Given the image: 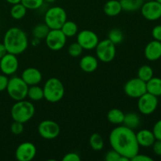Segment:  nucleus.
Wrapping results in <instances>:
<instances>
[{
	"mask_svg": "<svg viewBox=\"0 0 161 161\" xmlns=\"http://www.w3.org/2000/svg\"><path fill=\"white\" fill-rule=\"evenodd\" d=\"M109 143L112 149L117 151L121 156L131 160L139 153V145L134 130L125 126L115 127L109 135Z\"/></svg>",
	"mask_w": 161,
	"mask_h": 161,
	"instance_id": "1",
	"label": "nucleus"
},
{
	"mask_svg": "<svg viewBox=\"0 0 161 161\" xmlns=\"http://www.w3.org/2000/svg\"><path fill=\"white\" fill-rule=\"evenodd\" d=\"M3 44L8 53L19 55L28 48V36L20 28L13 27L6 31L3 39Z\"/></svg>",
	"mask_w": 161,
	"mask_h": 161,
	"instance_id": "2",
	"label": "nucleus"
},
{
	"mask_svg": "<svg viewBox=\"0 0 161 161\" xmlns=\"http://www.w3.org/2000/svg\"><path fill=\"white\" fill-rule=\"evenodd\" d=\"M44 99L50 103L60 102L64 95V86L58 78H50L46 81L43 88Z\"/></svg>",
	"mask_w": 161,
	"mask_h": 161,
	"instance_id": "3",
	"label": "nucleus"
},
{
	"mask_svg": "<svg viewBox=\"0 0 161 161\" xmlns=\"http://www.w3.org/2000/svg\"><path fill=\"white\" fill-rule=\"evenodd\" d=\"M36 112L34 105L28 101H17L11 108V117L14 121L25 124L33 117Z\"/></svg>",
	"mask_w": 161,
	"mask_h": 161,
	"instance_id": "4",
	"label": "nucleus"
},
{
	"mask_svg": "<svg viewBox=\"0 0 161 161\" xmlns=\"http://www.w3.org/2000/svg\"><path fill=\"white\" fill-rule=\"evenodd\" d=\"M66 20V11L61 6L50 8L44 16V21L50 29H61V26Z\"/></svg>",
	"mask_w": 161,
	"mask_h": 161,
	"instance_id": "5",
	"label": "nucleus"
},
{
	"mask_svg": "<svg viewBox=\"0 0 161 161\" xmlns=\"http://www.w3.org/2000/svg\"><path fill=\"white\" fill-rule=\"evenodd\" d=\"M28 90V84L22 80L21 77L17 76L9 79L6 87L9 96L16 102L24 100L27 97Z\"/></svg>",
	"mask_w": 161,
	"mask_h": 161,
	"instance_id": "6",
	"label": "nucleus"
},
{
	"mask_svg": "<svg viewBox=\"0 0 161 161\" xmlns=\"http://www.w3.org/2000/svg\"><path fill=\"white\" fill-rule=\"evenodd\" d=\"M97 58L104 63H108L113 61L116 57V45L108 39L99 41L95 47Z\"/></svg>",
	"mask_w": 161,
	"mask_h": 161,
	"instance_id": "7",
	"label": "nucleus"
},
{
	"mask_svg": "<svg viewBox=\"0 0 161 161\" xmlns=\"http://www.w3.org/2000/svg\"><path fill=\"white\" fill-rule=\"evenodd\" d=\"M124 93L132 98H138L147 92L146 83L138 77L129 80L124 86Z\"/></svg>",
	"mask_w": 161,
	"mask_h": 161,
	"instance_id": "8",
	"label": "nucleus"
},
{
	"mask_svg": "<svg viewBox=\"0 0 161 161\" xmlns=\"http://www.w3.org/2000/svg\"><path fill=\"white\" fill-rule=\"evenodd\" d=\"M46 44L50 50L58 51L64 48L67 37L61 29H50L45 38Z\"/></svg>",
	"mask_w": 161,
	"mask_h": 161,
	"instance_id": "9",
	"label": "nucleus"
},
{
	"mask_svg": "<svg viewBox=\"0 0 161 161\" xmlns=\"http://www.w3.org/2000/svg\"><path fill=\"white\" fill-rule=\"evenodd\" d=\"M138 108L143 115H150L156 111L158 106V97L146 92L138 97Z\"/></svg>",
	"mask_w": 161,
	"mask_h": 161,
	"instance_id": "10",
	"label": "nucleus"
},
{
	"mask_svg": "<svg viewBox=\"0 0 161 161\" xmlns=\"http://www.w3.org/2000/svg\"><path fill=\"white\" fill-rule=\"evenodd\" d=\"M61 129L57 122L50 119H46L39 123L38 132L41 138L47 140H52L59 135Z\"/></svg>",
	"mask_w": 161,
	"mask_h": 161,
	"instance_id": "11",
	"label": "nucleus"
},
{
	"mask_svg": "<svg viewBox=\"0 0 161 161\" xmlns=\"http://www.w3.org/2000/svg\"><path fill=\"white\" fill-rule=\"evenodd\" d=\"M76 42L80 44L83 50H91L95 49L99 42L97 35L91 30H82L77 34Z\"/></svg>",
	"mask_w": 161,
	"mask_h": 161,
	"instance_id": "12",
	"label": "nucleus"
},
{
	"mask_svg": "<svg viewBox=\"0 0 161 161\" xmlns=\"http://www.w3.org/2000/svg\"><path fill=\"white\" fill-rule=\"evenodd\" d=\"M140 9L142 15L148 20L154 21L161 17V4L156 0L144 2Z\"/></svg>",
	"mask_w": 161,
	"mask_h": 161,
	"instance_id": "13",
	"label": "nucleus"
},
{
	"mask_svg": "<svg viewBox=\"0 0 161 161\" xmlns=\"http://www.w3.org/2000/svg\"><path fill=\"white\" fill-rule=\"evenodd\" d=\"M36 147L33 143L25 142L17 146L15 157L19 161H31L36 157Z\"/></svg>",
	"mask_w": 161,
	"mask_h": 161,
	"instance_id": "14",
	"label": "nucleus"
},
{
	"mask_svg": "<svg viewBox=\"0 0 161 161\" xmlns=\"http://www.w3.org/2000/svg\"><path fill=\"white\" fill-rule=\"evenodd\" d=\"M18 59L15 54L7 53L0 59V70L6 75H10L15 73L18 69Z\"/></svg>",
	"mask_w": 161,
	"mask_h": 161,
	"instance_id": "15",
	"label": "nucleus"
},
{
	"mask_svg": "<svg viewBox=\"0 0 161 161\" xmlns=\"http://www.w3.org/2000/svg\"><path fill=\"white\" fill-rule=\"evenodd\" d=\"M22 80L28 84V86L38 85L42 80V75L40 71L34 67L25 69L21 74Z\"/></svg>",
	"mask_w": 161,
	"mask_h": 161,
	"instance_id": "16",
	"label": "nucleus"
},
{
	"mask_svg": "<svg viewBox=\"0 0 161 161\" xmlns=\"http://www.w3.org/2000/svg\"><path fill=\"white\" fill-rule=\"evenodd\" d=\"M146 59L151 61H156L161 58V42L153 40L146 45L144 50Z\"/></svg>",
	"mask_w": 161,
	"mask_h": 161,
	"instance_id": "17",
	"label": "nucleus"
},
{
	"mask_svg": "<svg viewBox=\"0 0 161 161\" xmlns=\"http://www.w3.org/2000/svg\"><path fill=\"white\" fill-rule=\"evenodd\" d=\"M136 138L139 146L142 147H150L156 141V138L153 130L148 129L139 130L136 134Z\"/></svg>",
	"mask_w": 161,
	"mask_h": 161,
	"instance_id": "18",
	"label": "nucleus"
},
{
	"mask_svg": "<svg viewBox=\"0 0 161 161\" xmlns=\"http://www.w3.org/2000/svg\"><path fill=\"white\" fill-rule=\"evenodd\" d=\"M80 67L86 73L94 72L98 67V59L92 55H86L80 59Z\"/></svg>",
	"mask_w": 161,
	"mask_h": 161,
	"instance_id": "19",
	"label": "nucleus"
},
{
	"mask_svg": "<svg viewBox=\"0 0 161 161\" xmlns=\"http://www.w3.org/2000/svg\"><path fill=\"white\" fill-rule=\"evenodd\" d=\"M104 13L108 17H116L123 11L120 2L118 0H108L104 6Z\"/></svg>",
	"mask_w": 161,
	"mask_h": 161,
	"instance_id": "20",
	"label": "nucleus"
},
{
	"mask_svg": "<svg viewBox=\"0 0 161 161\" xmlns=\"http://www.w3.org/2000/svg\"><path fill=\"white\" fill-rule=\"evenodd\" d=\"M147 92L156 97L161 96V78L153 77L149 81L146 82Z\"/></svg>",
	"mask_w": 161,
	"mask_h": 161,
	"instance_id": "21",
	"label": "nucleus"
},
{
	"mask_svg": "<svg viewBox=\"0 0 161 161\" xmlns=\"http://www.w3.org/2000/svg\"><path fill=\"white\" fill-rule=\"evenodd\" d=\"M124 115L125 114L122 110L119 108H112L107 114V119L111 124L115 125H120L124 122Z\"/></svg>",
	"mask_w": 161,
	"mask_h": 161,
	"instance_id": "22",
	"label": "nucleus"
},
{
	"mask_svg": "<svg viewBox=\"0 0 161 161\" xmlns=\"http://www.w3.org/2000/svg\"><path fill=\"white\" fill-rule=\"evenodd\" d=\"M123 10L126 12H135L141 9L143 0H119Z\"/></svg>",
	"mask_w": 161,
	"mask_h": 161,
	"instance_id": "23",
	"label": "nucleus"
},
{
	"mask_svg": "<svg viewBox=\"0 0 161 161\" xmlns=\"http://www.w3.org/2000/svg\"><path fill=\"white\" fill-rule=\"evenodd\" d=\"M140 122H141V119L138 114L135 113H128L124 115L123 124L125 127L134 130L139 126Z\"/></svg>",
	"mask_w": 161,
	"mask_h": 161,
	"instance_id": "24",
	"label": "nucleus"
},
{
	"mask_svg": "<svg viewBox=\"0 0 161 161\" xmlns=\"http://www.w3.org/2000/svg\"><path fill=\"white\" fill-rule=\"evenodd\" d=\"M61 31L67 38L73 37L78 32V26L72 20H66L61 28Z\"/></svg>",
	"mask_w": 161,
	"mask_h": 161,
	"instance_id": "25",
	"label": "nucleus"
},
{
	"mask_svg": "<svg viewBox=\"0 0 161 161\" xmlns=\"http://www.w3.org/2000/svg\"><path fill=\"white\" fill-rule=\"evenodd\" d=\"M27 97H29L31 101L39 102L44 98L43 90L38 85H33V86H28V94Z\"/></svg>",
	"mask_w": 161,
	"mask_h": 161,
	"instance_id": "26",
	"label": "nucleus"
},
{
	"mask_svg": "<svg viewBox=\"0 0 161 161\" xmlns=\"http://www.w3.org/2000/svg\"><path fill=\"white\" fill-rule=\"evenodd\" d=\"M27 8L21 3L13 5L10 9V15L15 20H20L26 15Z\"/></svg>",
	"mask_w": 161,
	"mask_h": 161,
	"instance_id": "27",
	"label": "nucleus"
},
{
	"mask_svg": "<svg viewBox=\"0 0 161 161\" xmlns=\"http://www.w3.org/2000/svg\"><path fill=\"white\" fill-rule=\"evenodd\" d=\"M89 143L91 149L94 151H101L104 148V140L98 133H94L91 135Z\"/></svg>",
	"mask_w": 161,
	"mask_h": 161,
	"instance_id": "28",
	"label": "nucleus"
},
{
	"mask_svg": "<svg viewBox=\"0 0 161 161\" xmlns=\"http://www.w3.org/2000/svg\"><path fill=\"white\" fill-rule=\"evenodd\" d=\"M50 28L44 24H38L33 28L32 34L36 39H45L48 32L50 31Z\"/></svg>",
	"mask_w": 161,
	"mask_h": 161,
	"instance_id": "29",
	"label": "nucleus"
},
{
	"mask_svg": "<svg viewBox=\"0 0 161 161\" xmlns=\"http://www.w3.org/2000/svg\"><path fill=\"white\" fill-rule=\"evenodd\" d=\"M138 77L146 83L151 78L153 77V70L148 64H144L141 66L138 71Z\"/></svg>",
	"mask_w": 161,
	"mask_h": 161,
	"instance_id": "30",
	"label": "nucleus"
},
{
	"mask_svg": "<svg viewBox=\"0 0 161 161\" xmlns=\"http://www.w3.org/2000/svg\"><path fill=\"white\" fill-rule=\"evenodd\" d=\"M108 36V39L112 42H113L115 45L121 43L124 38V33L119 28H113V29H112L111 31H109Z\"/></svg>",
	"mask_w": 161,
	"mask_h": 161,
	"instance_id": "31",
	"label": "nucleus"
},
{
	"mask_svg": "<svg viewBox=\"0 0 161 161\" xmlns=\"http://www.w3.org/2000/svg\"><path fill=\"white\" fill-rule=\"evenodd\" d=\"M83 50V49L82 48L81 46L78 42H75L70 44V46L68 48V52H69V54L71 57H72V58H77V57H80L82 54Z\"/></svg>",
	"mask_w": 161,
	"mask_h": 161,
	"instance_id": "32",
	"label": "nucleus"
},
{
	"mask_svg": "<svg viewBox=\"0 0 161 161\" xmlns=\"http://www.w3.org/2000/svg\"><path fill=\"white\" fill-rule=\"evenodd\" d=\"M43 2V0H21L20 3L27 9H37L42 6Z\"/></svg>",
	"mask_w": 161,
	"mask_h": 161,
	"instance_id": "33",
	"label": "nucleus"
},
{
	"mask_svg": "<svg viewBox=\"0 0 161 161\" xmlns=\"http://www.w3.org/2000/svg\"><path fill=\"white\" fill-rule=\"evenodd\" d=\"M24 129H25V127H24L23 123L18 122V121L14 120L10 126V131L16 135H20L24 131Z\"/></svg>",
	"mask_w": 161,
	"mask_h": 161,
	"instance_id": "34",
	"label": "nucleus"
},
{
	"mask_svg": "<svg viewBox=\"0 0 161 161\" xmlns=\"http://www.w3.org/2000/svg\"><path fill=\"white\" fill-rule=\"evenodd\" d=\"M120 154L113 149L108 151L105 157V160L106 161H120Z\"/></svg>",
	"mask_w": 161,
	"mask_h": 161,
	"instance_id": "35",
	"label": "nucleus"
},
{
	"mask_svg": "<svg viewBox=\"0 0 161 161\" xmlns=\"http://www.w3.org/2000/svg\"><path fill=\"white\" fill-rule=\"evenodd\" d=\"M80 160H81L80 156L78 153L74 152L68 153L62 158L63 161H80Z\"/></svg>",
	"mask_w": 161,
	"mask_h": 161,
	"instance_id": "36",
	"label": "nucleus"
},
{
	"mask_svg": "<svg viewBox=\"0 0 161 161\" xmlns=\"http://www.w3.org/2000/svg\"><path fill=\"white\" fill-rule=\"evenodd\" d=\"M153 132L156 139L161 140V119L157 121L154 124L153 128Z\"/></svg>",
	"mask_w": 161,
	"mask_h": 161,
	"instance_id": "37",
	"label": "nucleus"
},
{
	"mask_svg": "<svg viewBox=\"0 0 161 161\" xmlns=\"http://www.w3.org/2000/svg\"><path fill=\"white\" fill-rule=\"evenodd\" d=\"M8 82H9V79H8L7 75L5 74H1L0 75V92L6 90Z\"/></svg>",
	"mask_w": 161,
	"mask_h": 161,
	"instance_id": "38",
	"label": "nucleus"
},
{
	"mask_svg": "<svg viewBox=\"0 0 161 161\" xmlns=\"http://www.w3.org/2000/svg\"><path fill=\"white\" fill-rule=\"evenodd\" d=\"M152 36L155 40L161 42V25H157L153 28Z\"/></svg>",
	"mask_w": 161,
	"mask_h": 161,
	"instance_id": "39",
	"label": "nucleus"
},
{
	"mask_svg": "<svg viewBox=\"0 0 161 161\" xmlns=\"http://www.w3.org/2000/svg\"><path fill=\"white\" fill-rule=\"evenodd\" d=\"M152 147L154 154L158 156V157H161V140L156 139V141L153 144Z\"/></svg>",
	"mask_w": 161,
	"mask_h": 161,
	"instance_id": "40",
	"label": "nucleus"
},
{
	"mask_svg": "<svg viewBox=\"0 0 161 161\" xmlns=\"http://www.w3.org/2000/svg\"><path fill=\"white\" fill-rule=\"evenodd\" d=\"M130 160L132 161H153V159L152 157H149L147 155H145V154H139L138 153L137 155H135L133 158Z\"/></svg>",
	"mask_w": 161,
	"mask_h": 161,
	"instance_id": "41",
	"label": "nucleus"
},
{
	"mask_svg": "<svg viewBox=\"0 0 161 161\" xmlns=\"http://www.w3.org/2000/svg\"><path fill=\"white\" fill-rule=\"evenodd\" d=\"M7 50H6V47L3 43H0V59L3 58L5 55L7 53Z\"/></svg>",
	"mask_w": 161,
	"mask_h": 161,
	"instance_id": "42",
	"label": "nucleus"
},
{
	"mask_svg": "<svg viewBox=\"0 0 161 161\" xmlns=\"http://www.w3.org/2000/svg\"><path fill=\"white\" fill-rule=\"evenodd\" d=\"M7 3H9V4H12V5H14V4H17V3H20V2H21V0H6Z\"/></svg>",
	"mask_w": 161,
	"mask_h": 161,
	"instance_id": "43",
	"label": "nucleus"
},
{
	"mask_svg": "<svg viewBox=\"0 0 161 161\" xmlns=\"http://www.w3.org/2000/svg\"><path fill=\"white\" fill-rule=\"evenodd\" d=\"M43 1L47 2V3H54L56 0H43Z\"/></svg>",
	"mask_w": 161,
	"mask_h": 161,
	"instance_id": "44",
	"label": "nucleus"
},
{
	"mask_svg": "<svg viewBox=\"0 0 161 161\" xmlns=\"http://www.w3.org/2000/svg\"><path fill=\"white\" fill-rule=\"evenodd\" d=\"M156 1H157V2H158L159 3H160V4H161V0H156Z\"/></svg>",
	"mask_w": 161,
	"mask_h": 161,
	"instance_id": "45",
	"label": "nucleus"
},
{
	"mask_svg": "<svg viewBox=\"0 0 161 161\" xmlns=\"http://www.w3.org/2000/svg\"><path fill=\"white\" fill-rule=\"evenodd\" d=\"M144 2H147V1H151V0H143Z\"/></svg>",
	"mask_w": 161,
	"mask_h": 161,
	"instance_id": "46",
	"label": "nucleus"
}]
</instances>
